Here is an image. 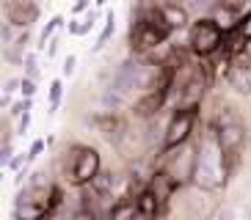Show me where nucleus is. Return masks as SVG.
I'll list each match as a JSON object with an SVG mask.
<instances>
[{
  "label": "nucleus",
  "instance_id": "9",
  "mask_svg": "<svg viewBox=\"0 0 251 220\" xmlns=\"http://www.w3.org/2000/svg\"><path fill=\"white\" fill-rule=\"evenodd\" d=\"M226 80L237 94H251V55H240V58L232 61Z\"/></svg>",
  "mask_w": 251,
  "mask_h": 220
},
{
  "label": "nucleus",
  "instance_id": "17",
  "mask_svg": "<svg viewBox=\"0 0 251 220\" xmlns=\"http://www.w3.org/2000/svg\"><path fill=\"white\" fill-rule=\"evenodd\" d=\"M163 17H166V22H169L171 28H182L185 22H188V17H185L182 8H179V6H171V3L163 8Z\"/></svg>",
  "mask_w": 251,
  "mask_h": 220
},
{
  "label": "nucleus",
  "instance_id": "16",
  "mask_svg": "<svg viewBox=\"0 0 251 220\" xmlns=\"http://www.w3.org/2000/svg\"><path fill=\"white\" fill-rule=\"evenodd\" d=\"M100 130L111 143H119V138H122V124H119L116 116H102L100 118Z\"/></svg>",
  "mask_w": 251,
  "mask_h": 220
},
{
  "label": "nucleus",
  "instance_id": "18",
  "mask_svg": "<svg viewBox=\"0 0 251 220\" xmlns=\"http://www.w3.org/2000/svg\"><path fill=\"white\" fill-rule=\"evenodd\" d=\"M215 22H218V28L224 30V33H226V30H232L237 25V20H240V17L235 14V11H229V8H221V11H218V14L213 17Z\"/></svg>",
  "mask_w": 251,
  "mask_h": 220
},
{
  "label": "nucleus",
  "instance_id": "8",
  "mask_svg": "<svg viewBox=\"0 0 251 220\" xmlns=\"http://www.w3.org/2000/svg\"><path fill=\"white\" fill-rule=\"evenodd\" d=\"M97 174H100V154H97L94 149H77L75 165H72V179L77 184H86V182H91Z\"/></svg>",
  "mask_w": 251,
  "mask_h": 220
},
{
  "label": "nucleus",
  "instance_id": "30",
  "mask_svg": "<svg viewBox=\"0 0 251 220\" xmlns=\"http://www.w3.org/2000/svg\"><path fill=\"white\" fill-rule=\"evenodd\" d=\"M75 72V55H69L67 61H64V74H72Z\"/></svg>",
  "mask_w": 251,
  "mask_h": 220
},
{
  "label": "nucleus",
  "instance_id": "22",
  "mask_svg": "<svg viewBox=\"0 0 251 220\" xmlns=\"http://www.w3.org/2000/svg\"><path fill=\"white\" fill-rule=\"evenodd\" d=\"M94 22H97V17H94V14H86V17L80 20V25H72L69 30H72V33H77V36H83L86 30H91V28H94Z\"/></svg>",
  "mask_w": 251,
  "mask_h": 220
},
{
  "label": "nucleus",
  "instance_id": "5",
  "mask_svg": "<svg viewBox=\"0 0 251 220\" xmlns=\"http://www.w3.org/2000/svg\"><path fill=\"white\" fill-rule=\"evenodd\" d=\"M196 149H191V146H177L174 149V154L169 157V162H166V174L174 179L177 184H182V182H188V179H193V171H196Z\"/></svg>",
  "mask_w": 251,
  "mask_h": 220
},
{
  "label": "nucleus",
  "instance_id": "31",
  "mask_svg": "<svg viewBox=\"0 0 251 220\" xmlns=\"http://www.w3.org/2000/svg\"><path fill=\"white\" fill-rule=\"evenodd\" d=\"M240 30H243V39H251V14L246 17V22H243V28Z\"/></svg>",
  "mask_w": 251,
  "mask_h": 220
},
{
  "label": "nucleus",
  "instance_id": "2",
  "mask_svg": "<svg viewBox=\"0 0 251 220\" xmlns=\"http://www.w3.org/2000/svg\"><path fill=\"white\" fill-rule=\"evenodd\" d=\"M52 206V190L42 182L25 187L17 198V218L20 220H42Z\"/></svg>",
  "mask_w": 251,
  "mask_h": 220
},
{
  "label": "nucleus",
  "instance_id": "4",
  "mask_svg": "<svg viewBox=\"0 0 251 220\" xmlns=\"http://www.w3.org/2000/svg\"><path fill=\"white\" fill-rule=\"evenodd\" d=\"M221 36H224V30L218 28L215 20H199L191 28V44L199 55H210V52L218 50L221 47Z\"/></svg>",
  "mask_w": 251,
  "mask_h": 220
},
{
  "label": "nucleus",
  "instance_id": "11",
  "mask_svg": "<svg viewBox=\"0 0 251 220\" xmlns=\"http://www.w3.org/2000/svg\"><path fill=\"white\" fill-rule=\"evenodd\" d=\"M36 6H33V0H11L8 3V22L11 25H30V22L36 20Z\"/></svg>",
  "mask_w": 251,
  "mask_h": 220
},
{
  "label": "nucleus",
  "instance_id": "1",
  "mask_svg": "<svg viewBox=\"0 0 251 220\" xmlns=\"http://www.w3.org/2000/svg\"><path fill=\"white\" fill-rule=\"evenodd\" d=\"M224 149L218 143V135H207L199 146V157H196V171H193V182L201 190H218L226 179V168H224Z\"/></svg>",
  "mask_w": 251,
  "mask_h": 220
},
{
  "label": "nucleus",
  "instance_id": "23",
  "mask_svg": "<svg viewBox=\"0 0 251 220\" xmlns=\"http://www.w3.org/2000/svg\"><path fill=\"white\" fill-rule=\"evenodd\" d=\"M58 99H61V80H52L50 83V105L52 108L58 105Z\"/></svg>",
  "mask_w": 251,
  "mask_h": 220
},
{
  "label": "nucleus",
  "instance_id": "14",
  "mask_svg": "<svg viewBox=\"0 0 251 220\" xmlns=\"http://www.w3.org/2000/svg\"><path fill=\"white\" fill-rule=\"evenodd\" d=\"M174 187H177V182H174V179H171L166 171L155 174V179H152V193L157 196V201H166V198L174 193Z\"/></svg>",
  "mask_w": 251,
  "mask_h": 220
},
{
  "label": "nucleus",
  "instance_id": "10",
  "mask_svg": "<svg viewBox=\"0 0 251 220\" xmlns=\"http://www.w3.org/2000/svg\"><path fill=\"white\" fill-rule=\"evenodd\" d=\"M201 91H204V77L199 72L193 74L188 83H182L179 88V99H177V110H193V105L201 99Z\"/></svg>",
  "mask_w": 251,
  "mask_h": 220
},
{
  "label": "nucleus",
  "instance_id": "35",
  "mask_svg": "<svg viewBox=\"0 0 251 220\" xmlns=\"http://www.w3.org/2000/svg\"><path fill=\"white\" fill-rule=\"evenodd\" d=\"M246 52H249V55H251V39H249V44H246Z\"/></svg>",
  "mask_w": 251,
  "mask_h": 220
},
{
  "label": "nucleus",
  "instance_id": "7",
  "mask_svg": "<svg viewBox=\"0 0 251 220\" xmlns=\"http://www.w3.org/2000/svg\"><path fill=\"white\" fill-rule=\"evenodd\" d=\"M191 130H193V110H179L177 116L171 118V124L166 127V135H163L166 149L182 146L188 140V135H191Z\"/></svg>",
  "mask_w": 251,
  "mask_h": 220
},
{
  "label": "nucleus",
  "instance_id": "15",
  "mask_svg": "<svg viewBox=\"0 0 251 220\" xmlns=\"http://www.w3.org/2000/svg\"><path fill=\"white\" fill-rule=\"evenodd\" d=\"M138 215H141V209H138V201H119V204L111 209V215H108V220H135Z\"/></svg>",
  "mask_w": 251,
  "mask_h": 220
},
{
  "label": "nucleus",
  "instance_id": "12",
  "mask_svg": "<svg viewBox=\"0 0 251 220\" xmlns=\"http://www.w3.org/2000/svg\"><path fill=\"white\" fill-rule=\"evenodd\" d=\"M166 88L169 86L155 88V91H149L144 99H138V102H135V113H138V116H152V113H157L160 105H163V96H166Z\"/></svg>",
  "mask_w": 251,
  "mask_h": 220
},
{
  "label": "nucleus",
  "instance_id": "21",
  "mask_svg": "<svg viewBox=\"0 0 251 220\" xmlns=\"http://www.w3.org/2000/svg\"><path fill=\"white\" fill-rule=\"evenodd\" d=\"M113 28H116V20H113V14H108V22H105V30L100 33V39H97L94 50H102L105 44H108V39L113 36Z\"/></svg>",
  "mask_w": 251,
  "mask_h": 220
},
{
  "label": "nucleus",
  "instance_id": "20",
  "mask_svg": "<svg viewBox=\"0 0 251 220\" xmlns=\"http://www.w3.org/2000/svg\"><path fill=\"white\" fill-rule=\"evenodd\" d=\"M224 8L229 11H235L240 20L246 17V11H251V0H224Z\"/></svg>",
  "mask_w": 251,
  "mask_h": 220
},
{
  "label": "nucleus",
  "instance_id": "24",
  "mask_svg": "<svg viewBox=\"0 0 251 220\" xmlns=\"http://www.w3.org/2000/svg\"><path fill=\"white\" fill-rule=\"evenodd\" d=\"M102 102L108 105V108H116V105L122 102V94H119V91H108V94L102 96Z\"/></svg>",
  "mask_w": 251,
  "mask_h": 220
},
{
  "label": "nucleus",
  "instance_id": "26",
  "mask_svg": "<svg viewBox=\"0 0 251 220\" xmlns=\"http://www.w3.org/2000/svg\"><path fill=\"white\" fill-rule=\"evenodd\" d=\"M20 91H23V96H25V99H30V96L36 94V86H33V80H23Z\"/></svg>",
  "mask_w": 251,
  "mask_h": 220
},
{
  "label": "nucleus",
  "instance_id": "27",
  "mask_svg": "<svg viewBox=\"0 0 251 220\" xmlns=\"http://www.w3.org/2000/svg\"><path fill=\"white\" fill-rule=\"evenodd\" d=\"M67 220H97V218L89 212V209H77V212H72Z\"/></svg>",
  "mask_w": 251,
  "mask_h": 220
},
{
  "label": "nucleus",
  "instance_id": "6",
  "mask_svg": "<svg viewBox=\"0 0 251 220\" xmlns=\"http://www.w3.org/2000/svg\"><path fill=\"white\" fill-rule=\"evenodd\" d=\"M215 135H218V143H221V149L226 154H235L237 149L243 146V138H246V132H243V127H240V121H237L232 113H224V116H221Z\"/></svg>",
  "mask_w": 251,
  "mask_h": 220
},
{
  "label": "nucleus",
  "instance_id": "32",
  "mask_svg": "<svg viewBox=\"0 0 251 220\" xmlns=\"http://www.w3.org/2000/svg\"><path fill=\"white\" fill-rule=\"evenodd\" d=\"M28 124H30V113H23V116H20V132L28 130Z\"/></svg>",
  "mask_w": 251,
  "mask_h": 220
},
{
  "label": "nucleus",
  "instance_id": "13",
  "mask_svg": "<svg viewBox=\"0 0 251 220\" xmlns=\"http://www.w3.org/2000/svg\"><path fill=\"white\" fill-rule=\"evenodd\" d=\"M91 190L100 193L102 198L113 196V190H116V176H113L111 171H100V174L91 179Z\"/></svg>",
  "mask_w": 251,
  "mask_h": 220
},
{
  "label": "nucleus",
  "instance_id": "25",
  "mask_svg": "<svg viewBox=\"0 0 251 220\" xmlns=\"http://www.w3.org/2000/svg\"><path fill=\"white\" fill-rule=\"evenodd\" d=\"M58 25H61V17H55L52 22H47V25H45V30H42V44H47V36H50V33H52L55 28H58Z\"/></svg>",
  "mask_w": 251,
  "mask_h": 220
},
{
  "label": "nucleus",
  "instance_id": "3",
  "mask_svg": "<svg viewBox=\"0 0 251 220\" xmlns=\"http://www.w3.org/2000/svg\"><path fill=\"white\" fill-rule=\"evenodd\" d=\"M171 25L166 22L163 11H152V14L141 17L133 25V44L135 47H152V44H160L163 39L169 36Z\"/></svg>",
  "mask_w": 251,
  "mask_h": 220
},
{
  "label": "nucleus",
  "instance_id": "19",
  "mask_svg": "<svg viewBox=\"0 0 251 220\" xmlns=\"http://www.w3.org/2000/svg\"><path fill=\"white\" fill-rule=\"evenodd\" d=\"M135 201H138V209H141V212H147V215H152L157 209V196H155V193H141Z\"/></svg>",
  "mask_w": 251,
  "mask_h": 220
},
{
  "label": "nucleus",
  "instance_id": "34",
  "mask_svg": "<svg viewBox=\"0 0 251 220\" xmlns=\"http://www.w3.org/2000/svg\"><path fill=\"white\" fill-rule=\"evenodd\" d=\"M246 220H251V204L246 206Z\"/></svg>",
  "mask_w": 251,
  "mask_h": 220
},
{
  "label": "nucleus",
  "instance_id": "28",
  "mask_svg": "<svg viewBox=\"0 0 251 220\" xmlns=\"http://www.w3.org/2000/svg\"><path fill=\"white\" fill-rule=\"evenodd\" d=\"M20 86H23V83H20V80H6V88H3V94H14V91H17V88H20Z\"/></svg>",
  "mask_w": 251,
  "mask_h": 220
},
{
  "label": "nucleus",
  "instance_id": "36",
  "mask_svg": "<svg viewBox=\"0 0 251 220\" xmlns=\"http://www.w3.org/2000/svg\"><path fill=\"white\" fill-rule=\"evenodd\" d=\"M169 3H171V6H179V3H182V0H169Z\"/></svg>",
  "mask_w": 251,
  "mask_h": 220
},
{
  "label": "nucleus",
  "instance_id": "29",
  "mask_svg": "<svg viewBox=\"0 0 251 220\" xmlns=\"http://www.w3.org/2000/svg\"><path fill=\"white\" fill-rule=\"evenodd\" d=\"M215 220H235V212L232 209H221V212L215 215Z\"/></svg>",
  "mask_w": 251,
  "mask_h": 220
},
{
  "label": "nucleus",
  "instance_id": "33",
  "mask_svg": "<svg viewBox=\"0 0 251 220\" xmlns=\"http://www.w3.org/2000/svg\"><path fill=\"white\" fill-rule=\"evenodd\" d=\"M39 152H42V140H36V143H33V146H30V157H36Z\"/></svg>",
  "mask_w": 251,
  "mask_h": 220
}]
</instances>
